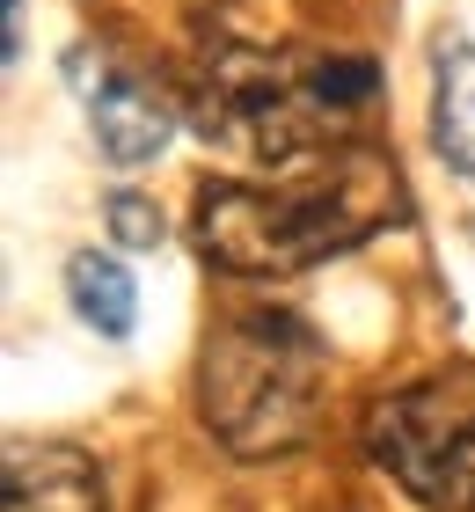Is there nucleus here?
Instances as JSON below:
<instances>
[{
	"mask_svg": "<svg viewBox=\"0 0 475 512\" xmlns=\"http://www.w3.org/2000/svg\"><path fill=\"white\" fill-rule=\"evenodd\" d=\"M410 213L395 154L344 139V147L278 161L271 176H220L198 191V249L234 278H293L329 256L373 242Z\"/></svg>",
	"mask_w": 475,
	"mask_h": 512,
	"instance_id": "obj_1",
	"label": "nucleus"
},
{
	"mask_svg": "<svg viewBox=\"0 0 475 512\" xmlns=\"http://www.w3.org/2000/svg\"><path fill=\"white\" fill-rule=\"evenodd\" d=\"M380 96L373 59L359 52H212L198 81V125L249 161H300L344 147Z\"/></svg>",
	"mask_w": 475,
	"mask_h": 512,
	"instance_id": "obj_2",
	"label": "nucleus"
},
{
	"mask_svg": "<svg viewBox=\"0 0 475 512\" xmlns=\"http://www.w3.org/2000/svg\"><path fill=\"white\" fill-rule=\"evenodd\" d=\"M322 337L293 308H234L198 352V417L234 461H278L315 432Z\"/></svg>",
	"mask_w": 475,
	"mask_h": 512,
	"instance_id": "obj_3",
	"label": "nucleus"
},
{
	"mask_svg": "<svg viewBox=\"0 0 475 512\" xmlns=\"http://www.w3.org/2000/svg\"><path fill=\"white\" fill-rule=\"evenodd\" d=\"M8 59H22V0H8Z\"/></svg>",
	"mask_w": 475,
	"mask_h": 512,
	"instance_id": "obj_10",
	"label": "nucleus"
},
{
	"mask_svg": "<svg viewBox=\"0 0 475 512\" xmlns=\"http://www.w3.org/2000/svg\"><path fill=\"white\" fill-rule=\"evenodd\" d=\"M366 461L424 512H475V366H439L366 410Z\"/></svg>",
	"mask_w": 475,
	"mask_h": 512,
	"instance_id": "obj_4",
	"label": "nucleus"
},
{
	"mask_svg": "<svg viewBox=\"0 0 475 512\" xmlns=\"http://www.w3.org/2000/svg\"><path fill=\"white\" fill-rule=\"evenodd\" d=\"M103 220H110V235L125 242V249H161V242H169V227H161V205L139 198V191H110Z\"/></svg>",
	"mask_w": 475,
	"mask_h": 512,
	"instance_id": "obj_9",
	"label": "nucleus"
},
{
	"mask_svg": "<svg viewBox=\"0 0 475 512\" xmlns=\"http://www.w3.org/2000/svg\"><path fill=\"white\" fill-rule=\"evenodd\" d=\"M66 300H74V315L95 337H110V344H125L139 330V286H132V271L117 264V256H103V249H74L66 256Z\"/></svg>",
	"mask_w": 475,
	"mask_h": 512,
	"instance_id": "obj_8",
	"label": "nucleus"
},
{
	"mask_svg": "<svg viewBox=\"0 0 475 512\" xmlns=\"http://www.w3.org/2000/svg\"><path fill=\"white\" fill-rule=\"evenodd\" d=\"M432 147L475 183V37H446L432 52Z\"/></svg>",
	"mask_w": 475,
	"mask_h": 512,
	"instance_id": "obj_7",
	"label": "nucleus"
},
{
	"mask_svg": "<svg viewBox=\"0 0 475 512\" xmlns=\"http://www.w3.org/2000/svg\"><path fill=\"white\" fill-rule=\"evenodd\" d=\"M66 81L81 88L88 132H95V147H103L117 169H139V161H154L176 139V96L154 74H139V66L81 44V52L66 59Z\"/></svg>",
	"mask_w": 475,
	"mask_h": 512,
	"instance_id": "obj_5",
	"label": "nucleus"
},
{
	"mask_svg": "<svg viewBox=\"0 0 475 512\" xmlns=\"http://www.w3.org/2000/svg\"><path fill=\"white\" fill-rule=\"evenodd\" d=\"M0 498L8 512H103V469L66 447V439H15L8 469H0Z\"/></svg>",
	"mask_w": 475,
	"mask_h": 512,
	"instance_id": "obj_6",
	"label": "nucleus"
}]
</instances>
